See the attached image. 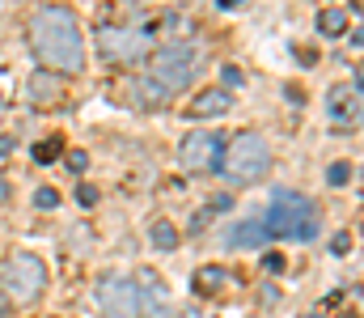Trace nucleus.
<instances>
[{"mask_svg":"<svg viewBox=\"0 0 364 318\" xmlns=\"http://www.w3.org/2000/svg\"><path fill=\"white\" fill-rule=\"evenodd\" d=\"M30 47L43 60L47 73L73 77L85 68V43H81V21L68 4H43L30 17Z\"/></svg>","mask_w":364,"mask_h":318,"instance_id":"1","label":"nucleus"},{"mask_svg":"<svg viewBox=\"0 0 364 318\" xmlns=\"http://www.w3.org/2000/svg\"><path fill=\"white\" fill-rule=\"evenodd\" d=\"M220 174L229 183H259L272 170V144L259 132H242L229 140V149H220Z\"/></svg>","mask_w":364,"mask_h":318,"instance_id":"2","label":"nucleus"},{"mask_svg":"<svg viewBox=\"0 0 364 318\" xmlns=\"http://www.w3.org/2000/svg\"><path fill=\"white\" fill-rule=\"evenodd\" d=\"M263 229H267V238L279 233V238L314 242V238H318V208H314V200H305L301 191H275Z\"/></svg>","mask_w":364,"mask_h":318,"instance_id":"3","label":"nucleus"},{"mask_svg":"<svg viewBox=\"0 0 364 318\" xmlns=\"http://www.w3.org/2000/svg\"><path fill=\"white\" fill-rule=\"evenodd\" d=\"M199 73V51L191 43H166L149 55V81L161 94H182Z\"/></svg>","mask_w":364,"mask_h":318,"instance_id":"4","label":"nucleus"},{"mask_svg":"<svg viewBox=\"0 0 364 318\" xmlns=\"http://www.w3.org/2000/svg\"><path fill=\"white\" fill-rule=\"evenodd\" d=\"M149 47H153V30L144 26H102L97 30V51H102V60H110V64H136V60H144L149 55Z\"/></svg>","mask_w":364,"mask_h":318,"instance_id":"5","label":"nucleus"},{"mask_svg":"<svg viewBox=\"0 0 364 318\" xmlns=\"http://www.w3.org/2000/svg\"><path fill=\"white\" fill-rule=\"evenodd\" d=\"M0 280L4 289L17 297V302H34L47 285V263L38 255H13L4 267H0Z\"/></svg>","mask_w":364,"mask_h":318,"instance_id":"6","label":"nucleus"},{"mask_svg":"<svg viewBox=\"0 0 364 318\" xmlns=\"http://www.w3.org/2000/svg\"><path fill=\"white\" fill-rule=\"evenodd\" d=\"M97 306L106 318H136L140 314V285L127 276H102L97 280Z\"/></svg>","mask_w":364,"mask_h":318,"instance_id":"7","label":"nucleus"},{"mask_svg":"<svg viewBox=\"0 0 364 318\" xmlns=\"http://www.w3.org/2000/svg\"><path fill=\"white\" fill-rule=\"evenodd\" d=\"M178 161H182V170H212L220 161V136L203 132V127L186 132L178 144Z\"/></svg>","mask_w":364,"mask_h":318,"instance_id":"8","label":"nucleus"},{"mask_svg":"<svg viewBox=\"0 0 364 318\" xmlns=\"http://www.w3.org/2000/svg\"><path fill=\"white\" fill-rule=\"evenodd\" d=\"M326 106H331V115H335L339 123H343V119L356 123V119H360V77H356L352 85H335L331 98H326Z\"/></svg>","mask_w":364,"mask_h":318,"instance_id":"9","label":"nucleus"},{"mask_svg":"<svg viewBox=\"0 0 364 318\" xmlns=\"http://www.w3.org/2000/svg\"><path fill=\"white\" fill-rule=\"evenodd\" d=\"M229 106H233L229 90H203L186 102V115L191 119H216V115H229Z\"/></svg>","mask_w":364,"mask_h":318,"instance_id":"10","label":"nucleus"},{"mask_svg":"<svg viewBox=\"0 0 364 318\" xmlns=\"http://www.w3.org/2000/svg\"><path fill=\"white\" fill-rule=\"evenodd\" d=\"M263 242H267L263 221H237V225H229V233H225V246H229V250H259Z\"/></svg>","mask_w":364,"mask_h":318,"instance_id":"11","label":"nucleus"},{"mask_svg":"<svg viewBox=\"0 0 364 318\" xmlns=\"http://www.w3.org/2000/svg\"><path fill=\"white\" fill-rule=\"evenodd\" d=\"M26 94H30V102L34 106H55L60 102V94H64V85H60L55 73H34V77L26 81Z\"/></svg>","mask_w":364,"mask_h":318,"instance_id":"12","label":"nucleus"},{"mask_svg":"<svg viewBox=\"0 0 364 318\" xmlns=\"http://www.w3.org/2000/svg\"><path fill=\"white\" fill-rule=\"evenodd\" d=\"M318 30H322L326 38H339V34L348 30V13H343V9H322V13H318Z\"/></svg>","mask_w":364,"mask_h":318,"instance_id":"13","label":"nucleus"},{"mask_svg":"<svg viewBox=\"0 0 364 318\" xmlns=\"http://www.w3.org/2000/svg\"><path fill=\"white\" fill-rule=\"evenodd\" d=\"M149 238H153V246H161V250H174V246H178V229H174L170 221H157V225L149 229Z\"/></svg>","mask_w":364,"mask_h":318,"instance_id":"14","label":"nucleus"},{"mask_svg":"<svg viewBox=\"0 0 364 318\" xmlns=\"http://www.w3.org/2000/svg\"><path fill=\"white\" fill-rule=\"evenodd\" d=\"M60 153H64V140H60V136H51V140L34 144V161H38V166H51V161H55Z\"/></svg>","mask_w":364,"mask_h":318,"instance_id":"15","label":"nucleus"},{"mask_svg":"<svg viewBox=\"0 0 364 318\" xmlns=\"http://www.w3.org/2000/svg\"><path fill=\"white\" fill-rule=\"evenodd\" d=\"M220 285H225V272H216V267H208V272L195 276V289H199V293H216Z\"/></svg>","mask_w":364,"mask_h":318,"instance_id":"16","label":"nucleus"},{"mask_svg":"<svg viewBox=\"0 0 364 318\" xmlns=\"http://www.w3.org/2000/svg\"><path fill=\"white\" fill-rule=\"evenodd\" d=\"M348 179H352V166H348V161H335V166L326 170V183H331V187H343Z\"/></svg>","mask_w":364,"mask_h":318,"instance_id":"17","label":"nucleus"},{"mask_svg":"<svg viewBox=\"0 0 364 318\" xmlns=\"http://www.w3.org/2000/svg\"><path fill=\"white\" fill-rule=\"evenodd\" d=\"M34 204H38V208H55V204H60V191H55V187H38V191H34Z\"/></svg>","mask_w":364,"mask_h":318,"instance_id":"18","label":"nucleus"},{"mask_svg":"<svg viewBox=\"0 0 364 318\" xmlns=\"http://www.w3.org/2000/svg\"><path fill=\"white\" fill-rule=\"evenodd\" d=\"M64 161H68V170H73V174H85V170H90V157H85V153H68Z\"/></svg>","mask_w":364,"mask_h":318,"instance_id":"19","label":"nucleus"},{"mask_svg":"<svg viewBox=\"0 0 364 318\" xmlns=\"http://www.w3.org/2000/svg\"><path fill=\"white\" fill-rule=\"evenodd\" d=\"M77 200H81L85 208H93V204H97V191H93V187H77Z\"/></svg>","mask_w":364,"mask_h":318,"instance_id":"20","label":"nucleus"},{"mask_svg":"<svg viewBox=\"0 0 364 318\" xmlns=\"http://www.w3.org/2000/svg\"><path fill=\"white\" fill-rule=\"evenodd\" d=\"M263 267H267V272H284V255H267V259H263Z\"/></svg>","mask_w":364,"mask_h":318,"instance_id":"21","label":"nucleus"},{"mask_svg":"<svg viewBox=\"0 0 364 318\" xmlns=\"http://www.w3.org/2000/svg\"><path fill=\"white\" fill-rule=\"evenodd\" d=\"M216 4H220V9H237L242 0H216Z\"/></svg>","mask_w":364,"mask_h":318,"instance_id":"22","label":"nucleus"},{"mask_svg":"<svg viewBox=\"0 0 364 318\" xmlns=\"http://www.w3.org/2000/svg\"><path fill=\"white\" fill-rule=\"evenodd\" d=\"M178 318H203V314H199V310H182Z\"/></svg>","mask_w":364,"mask_h":318,"instance_id":"23","label":"nucleus"},{"mask_svg":"<svg viewBox=\"0 0 364 318\" xmlns=\"http://www.w3.org/2000/svg\"><path fill=\"white\" fill-rule=\"evenodd\" d=\"M0 314H4V293H0Z\"/></svg>","mask_w":364,"mask_h":318,"instance_id":"24","label":"nucleus"},{"mask_svg":"<svg viewBox=\"0 0 364 318\" xmlns=\"http://www.w3.org/2000/svg\"><path fill=\"white\" fill-rule=\"evenodd\" d=\"M305 318H309V314H305Z\"/></svg>","mask_w":364,"mask_h":318,"instance_id":"25","label":"nucleus"}]
</instances>
